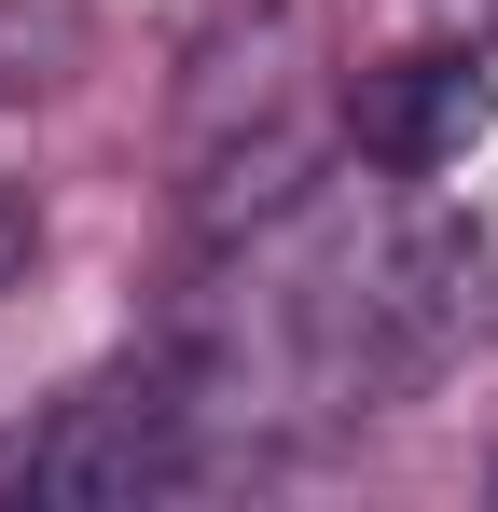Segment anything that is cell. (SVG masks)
<instances>
[{
    "mask_svg": "<svg viewBox=\"0 0 498 512\" xmlns=\"http://www.w3.org/2000/svg\"><path fill=\"white\" fill-rule=\"evenodd\" d=\"M360 167H388V180H443L471 139H485V56L471 42H443V56H402V70H374L360 84Z\"/></svg>",
    "mask_w": 498,
    "mask_h": 512,
    "instance_id": "7a4b0ae2",
    "label": "cell"
},
{
    "mask_svg": "<svg viewBox=\"0 0 498 512\" xmlns=\"http://www.w3.org/2000/svg\"><path fill=\"white\" fill-rule=\"evenodd\" d=\"M222 457V416H208V374L194 360H125V374H97L70 388L42 429H14L0 443V499H166V485H194Z\"/></svg>",
    "mask_w": 498,
    "mask_h": 512,
    "instance_id": "6da1fadb",
    "label": "cell"
},
{
    "mask_svg": "<svg viewBox=\"0 0 498 512\" xmlns=\"http://www.w3.org/2000/svg\"><path fill=\"white\" fill-rule=\"evenodd\" d=\"M443 14H457V28H471V42H498V0H443Z\"/></svg>",
    "mask_w": 498,
    "mask_h": 512,
    "instance_id": "277c9868",
    "label": "cell"
},
{
    "mask_svg": "<svg viewBox=\"0 0 498 512\" xmlns=\"http://www.w3.org/2000/svg\"><path fill=\"white\" fill-rule=\"evenodd\" d=\"M28 250H42V194H28V180L0 167V291L28 277Z\"/></svg>",
    "mask_w": 498,
    "mask_h": 512,
    "instance_id": "3957f363",
    "label": "cell"
}]
</instances>
